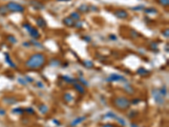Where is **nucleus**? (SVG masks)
<instances>
[{"instance_id": "nucleus-1", "label": "nucleus", "mask_w": 169, "mask_h": 127, "mask_svg": "<svg viewBox=\"0 0 169 127\" xmlns=\"http://www.w3.org/2000/svg\"><path fill=\"white\" fill-rule=\"evenodd\" d=\"M46 63V56L42 53H36L29 57L25 61V66L30 70H37Z\"/></svg>"}, {"instance_id": "nucleus-2", "label": "nucleus", "mask_w": 169, "mask_h": 127, "mask_svg": "<svg viewBox=\"0 0 169 127\" xmlns=\"http://www.w3.org/2000/svg\"><path fill=\"white\" fill-rule=\"evenodd\" d=\"M113 104L115 108L122 111L127 110L131 106V102L129 101V99H128L125 97H123V96L115 98L113 100Z\"/></svg>"}, {"instance_id": "nucleus-3", "label": "nucleus", "mask_w": 169, "mask_h": 127, "mask_svg": "<svg viewBox=\"0 0 169 127\" xmlns=\"http://www.w3.org/2000/svg\"><path fill=\"white\" fill-rule=\"evenodd\" d=\"M7 9L9 11L11 12H17V13H23L25 11V7L21 5L20 3H15V2H9L7 3Z\"/></svg>"}, {"instance_id": "nucleus-4", "label": "nucleus", "mask_w": 169, "mask_h": 127, "mask_svg": "<svg viewBox=\"0 0 169 127\" xmlns=\"http://www.w3.org/2000/svg\"><path fill=\"white\" fill-rule=\"evenodd\" d=\"M151 95L153 97L154 101L157 102L158 105H163L165 104V98L161 94L160 91L158 89H153L151 91Z\"/></svg>"}, {"instance_id": "nucleus-5", "label": "nucleus", "mask_w": 169, "mask_h": 127, "mask_svg": "<svg viewBox=\"0 0 169 127\" xmlns=\"http://www.w3.org/2000/svg\"><path fill=\"white\" fill-rule=\"evenodd\" d=\"M107 81H109V82H113V81H124V82H127V80L126 78L123 75H118V74H112L110 75L109 76H108L107 79H106Z\"/></svg>"}, {"instance_id": "nucleus-6", "label": "nucleus", "mask_w": 169, "mask_h": 127, "mask_svg": "<svg viewBox=\"0 0 169 127\" xmlns=\"http://www.w3.org/2000/svg\"><path fill=\"white\" fill-rule=\"evenodd\" d=\"M113 14H114V15L118 19H126L128 16V12L124 9H116Z\"/></svg>"}, {"instance_id": "nucleus-7", "label": "nucleus", "mask_w": 169, "mask_h": 127, "mask_svg": "<svg viewBox=\"0 0 169 127\" xmlns=\"http://www.w3.org/2000/svg\"><path fill=\"white\" fill-rule=\"evenodd\" d=\"M30 3L34 9H37V10H41V9H43L44 8H45V6H44L43 3L40 1H37V0H30Z\"/></svg>"}, {"instance_id": "nucleus-8", "label": "nucleus", "mask_w": 169, "mask_h": 127, "mask_svg": "<svg viewBox=\"0 0 169 127\" xmlns=\"http://www.w3.org/2000/svg\"><path fill=\"white\" fill-rule=\"evenodd\" d=\"M86 119V116H81V117H77L74 119V120L70 123V126L71 127H76L78 125H80V123H82L83 121H84Z\"/></svg>"}, {"instance_id": "nucleus-9", "label": "nucleus", "mask_w": 169, "mask_h": 127, "mask_svg": "<svg viewBox=\"0 0 169 127\" xmlns=\"http://www.w3.org/2000/svg\"><path fill=\"white\" fill-rule=\"evenodd\" d=\"M29 34H30V36L32 37L33 39H37V38H40V32H38V30H37L36 28H35V27H31V29L30 30V32H29Z\"/></svg>"}, {"instance_id": "nucleus-10", "label": "nucleus", "mask_w": 169, "mask_h": 127, "mask_svg": "<svg viewBox=\"0 0 169 127\" xmlns=\"http://www.w3.org/2000/svg\"><path fill=\"white\" fill-rule=\"evenodd\" d=\"M3 102L6 104L7 105H13V104H15L17 102V99L14 97H5L3 98Z\"/></svg>"}, {"instance_id": "nucleus-11", "label": "nucleus", "mask_w": 169, "mask_h": 127, "mask_svg": "<svg viewBox=\"0 0 169 127\" xmlns=\"http://www.w3.org/2000/svg\"><path fill=\"white\" fill-rule=\"evenodd\" d=\"M36 23L37 26L40 27V28H46V27H47L46 20H44L42 16H39L38 18L36 20Z\"/></svg>"}, {"instance_id": "nucleus-12", "label": "nucleus", "mask_w": 169, "mask_h": 127, "mask_svg": "<svg viewBox=\"0 0 169 127\" xmlns=\"http://www.w3.org/2000/svg\"><path fill=\"white\" fill-rule=\"evenodd\" d=\"M73 87L80 94H84V92H86L84 87L80 83H78V82H74V83H73Z\"/></svg>"}, {"instance_id": "nucleus-13", "label": "nucleus", "mask_w": 169, "mask_h": 127, "mask_svg": "<svg viewBox=\"0 0 169 127\" xmlns=\"http://www.w3.org/2000/svg\"><path fill=\"white\" fill-rule=\"evenodd\" d=\"M63 22L65 26L71 27L74 26V20L73 19H71V17H66L63 20Z\"/></svg>"}, {"instance_id": "nucleus-14", "label": "nucleus", "mask_w": 169, "mask_h": 127, "mask_svg": "<svg viewBox=\"0 0 169 127\" xmlns=\"http://www.w3.org/2000/svg\"><path fill=\"white\" fill-rule=\"evenodd\" d=\"M4 55H5V60H6V62L8 63V64L9 65V66H10V67H12V68H16L15 64L12 61L11 58H10V56L9 55V53H4Z\"/></svg>"}, {"instance_id": "nucleus-15", "label": "nucleus", "mask_w": 169, "mask_h": 127, "mask_svg": "<svg viewBox=\"0 0 169 127\" xmlns=\"http://www.w3.org/2000/svg\"><path fill=\"white\" fill-rule=\"evenodd\" d=\"M137 74L141 75V76H145V75H147L150 74V71L146 70V69L141 67V68H139L137 70Z\"/></svg>"}, {"instance_id": "nucleus-16", "label": "nucleus", "mask_w": 169, "mask_h": 127, "mask_svg": "<svg viewBox=\"0 0 169 127\" xmlns=\"http://www.w3.org/2000/svg\"><path fill=\"white\" fill-rule=\"evenodd\" d=\"M124 90H125V92H127V93H128V94H133L134 92V88H133V87L130 85V84H128V83H126L124 86Z\"/></svg>"}, {"instance_id": "nucleus-17", "label": "nucleus", "mask_w": 169, "mask_h": 127, "mask_svg": "<svg viewBox=\"0 0 169 127\" xmlns=\"http://www.w3.org/2000/svg\"><path fill=\"white\" fill-rule=\"evenodd\" d=\"M63 100L66 102H73L74 98H73V96L71 93H69V92H66V93H64V95H63Z\"/></svg>"}, {"instance_id": "nucleus-18", "label": "nucleus", "mask_w": 169, "mask_h": 127, "mask_svg": "<svg viewBox=\"0 0 169 127\" xmlns=\"http://www.w3.org/2000/svg\"><path fill=\"white\" fill-rule=\"evenodd\" d=\"M62 79L63 80L67 82V83H74V82H76V80L75 79H74L73 77H70L69 75H62Z\"/></svg>"}, {"instance_id": "nucleus-19", "label": "nucleus", "mask_w": 169, "mask_h": 127, "mask_svg": "<svg viewBox=\"0 0 169 127\" xmlns=\"http://www.w3.org/2000/svg\"><path fill=\"white\" fill-rule=\"evenodd\" d=\"M38 109H39L41 114H47V112H48V107H47L46 104H41L39 106Z\"/></svg>"}, {"instance_id": "nucleus-20", "label": "nucleus", "mask_w": 169, "mask_h": 127, "mask_svg": "<svg viewBox=\"0 0 169 127\" xmlns=\"http://www.w3.org/2000/svg\"><path fill=\"white\" fill-rule=\"evenodd\" d=\"M78 10L80 12H82V13H86L90 10V7L86 4H84V3H83V4H81L79 8H78Z\"/></svg>"}, {"instance_id": "nucleus-21", "label": "nucleus", "mask_w": 169, "mask_h": 127, "mask_svg": "<svg viewBox=\"0 0 169 127\" xmlns=\"http://www.w3.org/2000/svg\"><path fill=\"white\" fill-rule=\"evenodd\" d=\"M116 116H117V114H115V113L109 111V112H107L106 114L103 115V119H114Z\"/></svg>"}, {"instance_id": "nucleus-22", "label": "nucleus", "mask_w": 169, "mask_h": 127, "mask_svg": "<svg viewBox=\"0 0 169 127\" xmlns=\"http://www.w3.org/2000/svg\"><path fill=\"white\" fill-rule=\"evenodd\" d=\"M114 119H115V120H116L121 126H126V125H127V123H126V121H125V119H124L123 118H121V117H118V115L116 116V117H115Z\"/></svg>"}, {"instance_id": "nucleus-23", "label": "nucleus", "mask_w": 169, "mask_h": 127, "mask_svg": "<svg viewBox=\"0 0 169 127\" xmlns=\"http://www.w3.org/2000/svg\"><path fill=\"white\" fill-rule=\"evenodd\" d=\"M8 13H9V10L5 5H0V15L2 16H5L7 15Z\"/></svg>"}, {"instance_id": "nucleus-24", "label": "nucleus", "mask_w": 169, "mask_h": 127, "mask_svg": "<svg viewBox=\"0 0 169 127\" xmlns=\"http://www.w3.org/2000/svg\"><path fill=\"white\" fill-rule=\"evenodd\" d=\"M69 17H71V19H73L74 20H80V13H78L77 11H74L70 14Z\"/></svg>"}, {"instance_id": "nucleus-25", "label": "nucleus", "mask_w": 169, "mask_h": 127, "mask_svg": "<svg viewBox=\"0 0 169 127\" xmlns=\"http://www.w3.org/2000/svg\"><path fill=\"white\" fill-rule=\"evenodd\" d=\"M145 12L146 14H150V15H155L157 14V9L155 8H147L145 9Z\"/></svg>"}, {"instance_id": "nucleus-26", "label": "nucleus", "mask_w": 169, "mask_h": 127, "mask_svg": "<svg viewBox=\"0 0 169 127\" xmlns=\"http://www.w3.org/2000/svg\"><path fill=\"white\" fill-rule=\"evenodd\" d=\"M12 112L13 114H23L25 113V109L22 108H15L13 109Z\"/></svg>"}, {"instance_id": "nucleus-27", "label": "nucleus", "mask_w": 169, "mask_h": 127, "mask_svg": "<svg viewBox=\"0 0 169 127\" xmlns=\"http://www.w3.org/2000/svg\"><path fill=\"white\" fill-rule=\"evenodd\" d=\"M83 65L86 68H92L94 67V63L90 60H84L83 61Z\"/></svg>"}, {"instance_id": "nucleus-28", "label": "nucleus", "mask_w": 169, "mask_h": 127, "mask_svg": "<svg viewBox=\"0 0 169 127\" xmlns=\"http://www.w3.org/2000/svg\"><path fill=\"white\" fill-rule=\"evenodd\" d=\"M30 45H33V46H35V47H37L38 49H42V47H43V46L42 45V44H41L39 42H36L35 39L30 41Z\"/></svg>"}, {"instance_id": "nucleus-29", "label": "nucleus", "mask_w": 169, "mask_h": 127, "mask_svg": "<svg viewBox=\"0 0 169 127\" xmlns=\"http://www.w3.org/2000/svg\"><path fill=\"white\" fill-rule=\"evenodd\" d=\"M159 91H160L161 94L163 96V97H166V96H167V89L166 87V86H162L161 89H159Z\"/></svg>"}, {"instance_id": "nucleus-30", "label": "nucleus", "mask_w": 169, "mask_h": 127, "mask_svg": "<svg viewBox=\"0 0 169 127\" xmlns=\"http://www.w3.org/2000/svg\"><path fill=\"white\" fill-rule=\"evenodd\" d=\"M7 40L9 41V42L10 43H12V44H15L18 41H17V39L15 38V37H14V36H8L7 37Z\"/></svg>"}, {"instance_id": "nucleus-31", "label": "nucleus", "mask_w": 169, "mask_h": 127, "mask_svg": "<svg viewBox=\"0 0 169 127\" xmlns=\"http://www.w3.org/2000/svg\"><path fill=\"white\" fill-rule=\"evenodd\" d=\"M17 81H18L20 85H24V86L27 85V81H25V79H24L23 77H18L17 78Z\"/></svg>"}, {"instance_id": "nucleus-32", "label": "nucleus", "mask_w": 169, "mask_h": 127, "mask_svg": "<svg viewBox=\"0 0 169 127\" xmlns=\"http://www.w3.org/2000/svg\"><path fill=\"white\" fill-rule=\"evenodd\" d=\"M60 64H61V62L57 59H53L50 62V64L52 65V66H58V65H60Z\"/></svg>"}, {"instance_id": "nucleus-33", "label": "nucleus", "mask_w": 169, "mask_h": 127, "mask_svg": "<svg viewBox=\"0 0 169 127\" xmlns=\"http://www.w3.org/2000/svg\"><path fill=\"white\" fill-rule=\"evenodd\" d=\"M25 113H27V114H35V110L32 108H30V107H29V108H26L25 109Z\"/></svg>"}, {"instance_id": "nucleus-34", "label": "nucleus", "mask_w": 169, "mask_h": 127, "mask_svg": "<svg viewBox=\"0 0 169 127\" xmlns=\"http://www.w3.org/2000/svg\"><path fill=\"white\" fill-rule=\"evenodd\" d=\"M158 2L161 5L164 6V7L169 5V0H158Z\"/></svg>"}, {"instance_id": "nucleus-35", "label": "nucleus", "mask_w": 169, "mask_h": 127, "mask_svg": "<svg viewBox=\"0 0 169 127\" xmlns=\"http://www.w3.org/2000/svg\"><path fill=\"white\" fill-rule=\"evenodd\" d=\"M22 27H23V28H25V29L27 31V32H30V30L31 29V27H32V26H30L29 23H24L23 25H22Z\"/></svg>"}, {"instance_id": "nucleus-36", "label": "nucleus", "mask_w": 169, "mask_h": 127, "mask_svg": "<svg viewBox=\"0 0 169 127\" xmlns=\"http://www.w3.org/2000/svg\"><path fill=\"white\" fill-rule=\"evenodd\" d=\"M78 80H79L80 82H82V84L86 86V87H89V83H88V81L84 80V79H83L82 77H80L79 79H78Z\"/></svg>"}, {"instance_id": "nucleus-37", "label": "nucleus", "mask_w": 169, "mask_h": 127, "mask_svg": "<svg viewBox=\"0 0 169 127\" xmlns=\"http://www.w3.org/2000/svg\"><path fill=\"white\" fill-rule=\"evenodd\" d=\"M74 26H75L76 28H78V29H80V28H82V27H83V23L80 22V21H77V22L74 23Z\"/></svg>"}, {"instance_id": "nucleus-38", "label": "nucleus", "mask_w": 169, "mask_h": 127, "mask_svg": "<svg viewBox=\"0 0 169 127\" xmlns=\"http://www.w3.org/2000/svg\"><path fill=\"white\" fill-rule=\"evenodd\" d=\"M162 36H163L164 37H166V38H168V37H169V30L168 29L164 30L163 32H162Z\"/></svg>"}, {"instance_id": "nucleus-39", "label": "nucleus", "mask_w": 169, "mask_h": 127, "mask_svg": "<svg viewBox=\"0 0 169 127\" xmlns=\"http://www.w3.org/2000/svg\"><path fill=\"white\" fill-rule=\"evenodd\" d=\"M131 36L134 37V38H137V37H139V33L136 32V31H134V30H131Z\"/></svg>"}, {"instance_id": "nucleus-40", "label": "nucleus", "mask_w": 169, "mask_h": 127, "mask_svg": "<svg viewBox=\"0 0 169 127\" xmlns=\"http://www.w3.org/2000/svg\"><path fill=\"white\" fill-rule=\"evenodd\" d=\"M145 6L144 5H139V6H136V7H133L132 9L133 10H141V9H145Z\"/></svg>"}, {"instance_id": "nucleus-41", "label": "nucleus", "mask_w": 169, "mask_h": 127, "mask_svg": "<svg viewBox=\"0 0 169 127\" xmlns=\"http://www.w3.org/2000/svg\"><path fill=\"white\" fill-rule=\"evenodd\" d=\"M25 81H26L27 82H30V83L34 81V79H33L32 77L29 76V75H26V76L25 77Z\"/></svg>"}, {"instance_id": "nucleus-42", "label": "nucleus", "mask_w": 169, "mask_h": 127, "mask_svg": "<svg viewBox=\"0 0 169 127\" xmlns=\"http://www.w3.org/2000/svg\"><path fill=\"white\" fill-rule=\"evenodd\" d=\"M82 39L84 41H86V42H90V41H91V37H89V36H84L82 37Z\"/></svg>"}, {"instance_id": "nucleus-43", "label": "nucleus", "mask_w": 169, "mask_h": 127, "mask_svg": "<svg viewBox=\"0 0 169 127\" xmlns=\"http://www.w3.org/2000/svg\"><path fill=\"white\" fill-rule=\"evenodd\" d=\"M36 87H38L40 88H44V84L42 81H36Z\"/></svg>"}, {"instance_id": "nucleus-44", "label": "nucleus", "mask_w": 169, "mask_h": 127, "mask_svg": "<svg viewBox=\"0 0 169 127\" xmlns=\"http://www.w3.org/2000/svg\"><path fill=\"white\" fill-rule=\"evenodd\" d=\"M140 99H138V98H136V99H134L133 101L131 102V104H134V105H136V104H138L139 102H140Z\"/></svg>"}, {"instance_id": "nucleus-45", "label": "nucleus", "mask_w": 169, "mask_h": 127, "mask_svg": "<svg viewBox=\"0 0 169 127\" xmlns=\"http://www.w3.org/2000/svg\"><path fill=\"white\" fill-rule=\"evenodd\" d=\"M109 38L111 40H113V41H116L118 39V37H116V35H114V34H112V35L109 36Z\"/></svg>"}, {"instance_id": "nucleus-46", "label": "nucleus", "mask_w": 169, "mask_h": 127, "mask_svg": "<svg viewBox=\"0 0 169 127\" xmlns=\"http://www.w3.org/2000/svg\"><path fill=\"white\" fill-rule=\"evenodd\" d=\"M6 114V111L5 109L3 108H0V116H4Z\"/></svg>"}, {"instance_id": "nucleus-47", "label": "nucleus", "mask_w": 169, "mask_h": 127, "mask_svg": "<svg viewBox=\"0 0 169 127\" xmlns=\"http://www.w3.org/2000/svg\"><path fill=\"white\" fill-rule=\"evenodd\" d=\"M137 114V113H135L134 114V111L133 110V111H131V113L129 114H128V117L129 118H133V117H134V115H136Z\"/></svg>"}, {"instance_id": "nucleus-48", "label": "nucleus", "mask_w": 169, "mask_h": 127, "mask_svg": "<svg viewBox=\"0 0 169 127\" xmlns=\"http://www.w3.org/2000/svg\"><path fill=\"white\" fill-rule=\"evenodd\" d=\"M23 46H24V47H30V43H27V42L23 43Z\"/></svg>"}, {"instance_id": "nucleus-49", "label": "nucleus", "mask_w": 169, "mask_h": 127, "mask_svg": "<svg viewBox=\"0 0 169 127\" xmlns=\"http://www.w3.org/2000/svg\"><path fill=\"white\" fill-rule=\"evenodd\" d=\"M151 47H152V49H157V44L155 43H151Z\"/></svg>"}, {"instance_id": "nucleus-50", "label": "nucleus", "mask_w": 169, "mask_h": 127, "mask_svg": "<svg viewBox=\"0 0 169 127\" xmlns=\"http://www.w3.org/2000/svg\"><path fill=\"white\" fill-rule=\"evenodd\" d=\"M102 127H113V125H112L111 124H106V125H104Z\"/></svg>"}, {"instance_id": "nucleus-51", "label": "nucleus", "mask_w": 169, "mask_h": 127, "mask_svg": "<svg viewBox=\"0 0 169 127\" xmlns=\"http://www.w3.org/2000/svg\"><path fill=\"white\" fill-rule=\"evenodd\" d=\"M130 127H139L136 124H134V123H131L130 124Z\"/></svg>"}, {"instance_id": "nucleus-52", "label": "nucleus", "mask_w": 169, "mask_h": 127, "mask_svg": "<svg viewBox=\"0 0 169 127\" xmlns=\"http://www.w3.org/2000/svg\"><path fill=\"white\" fill-rule=\"evenodd\" d=\"M53 122L55 123V124H56L57 125H60V123H59V121H57L56 119H53Z\"/></svg>"}, {"instance_id": "nucleus-53", "label": "nucleus", "mask_w": 169, "mask_h": 127, "mask_svg": "<svg viewBox=\"0 0 169 127\" xmlns=\"http://www.w3.org/2000/svg\"><path fill=\"white\" fill-rule=\"evenodd\" d=\"M58 1H61V0H58ZM64 1H69V0H64Z\"/></svg>"}]
</instances>
